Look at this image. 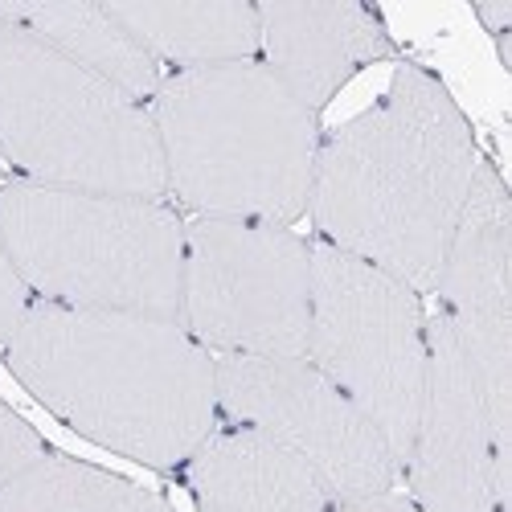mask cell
I'll list each match as a JSON object with an SVG mask.
<instances>
[{
  "instance_id": "17",
  "label": "cell",
  "mask_w": 512,
  "mask_h": 512,
  "mask_svg": "<svg viewBox=\"0 0 512 512\" xmlns=\"http://www.w3.org/2000/svg\"><path fill=\"white\" fill-rule=\"evenodd\" d=\"M29 308H33V291L25 287V279L13 267L5 242H0V349H9V340L25 324Z\"/></svg>"
},
{
  "instance_id": "15",
  "label": "cell",
  "mask_w": 512,
  "mask_h": 512,
  "mask_svg": "<svg viewBox=\"0 0 512 512\" xmlns=\"http://www.w3.org/2000/svg\"><path fill=\"white\" fill-rule=\"evenodd\" d=\"M0 512H173L156 492L70 455H41L0 488Z\"/></svg>"
},
{
  "instance_id": "10",
  "label": "cell",
  "mask_w": 512,
  "mask_h": 512,
  "mask_svg": "<svg viewBox=\"0 0 512 512\" xmlns=\"http://www.w3.org/2000/svg\"><path fill=\"white\" fill-rule=\"evenodd\" d=\"M402 467L422 512H508L512 504V447L496 439L443 312L426 320V386Z\"/></svg>"
},
{
  "instance_id": "13",
  "label": "cell",
  "mask_w": 512,
  "mask_h": 512,
  "mask_svg": "<svg viewBox=\"0 0 512 512\" xmlns=\"http://www.w3.org/2000/svg\"><path fill=\"white\" fill-rule=\"evenodd\" d=\"M0 21L33 33L62 58L95 70L140 103H152L164 82V66L115 21L111 5H87V0H29V5L13 0L9 5L5 0Z\"/></svg>"
},
{
  "instance_id": "5",
  "label": "cell",
  "mask_w": 512,
  "mask_h": 512,
  "mask_svg": "<svg viewBox=\"0 0 512 512\" xmlns=\"http://www.w3.org/2000/svg\"><path fill=\"white\" fill-rule=\"evenodd\" d=\"M0 160L21 181L164 201L148 103L0 21Z\"/></svg>"
},
{
  "instance_id": "3",
  "label": "cell",
  "mask_w": 512,
  "mask_h": 512,
  "mask_svg": "<svg viewBox=\"0 0 512 512\" xmlns=\"http://www.w3.org/2000/svg\"><path fill=\"white\" fill-rule=\"evenodd\" d=\"M148 111L168 193L197 218L291 226L308 213L320 127L259 58L164 74Z\"/></svg>"
},
{
  "instance_id": "1",
  "label": "cell",
  "mask_w": 512,
  "mask_h": 512,
  "mask_svg": "<svg viewBox=\"0 0 512 512\" xmlns=\"http://www.w3.org/2000/svg\"><path fill=\"white\" fill-rule=\"evenodd\" d=\"M476 164L472 123L447 87L398 66L386 95L320 140L312 222L328 246L426 295L439 287Z\"/></svg>"
},
{
  "instance_id": "18",
  "label": "cell",
  "mask_w": 512,
  "mask_h": 512,
  "mask_svg": "<svg viewBox=\"0 0 512 512\" xmlns=\"http://www.w3.org/2000/svg\"><path fill=\"white\" fill-rule=\"evenodd\" d=\"M336 512H422V508L406 496L386 492V496H369V500H353V504H336Z\"/></svg>"
},
{
  "instance_id": "16",
  "label": "cell",
  "mask_w": 512,
  "mask_h": 512,
  "mask_svg": "<svg viewBox=\"0 0 512 512\" xmlns=\"http://www.w3.org/2000/svg\"><path fill=\"white\" fill-rule=\"evenodd\" d=\"M41 455H46V443L37 439V431L21 414H13L5 402H0V488L9 480H17Z\"/></svg>"
},
{
  "instance_id": "12",
  "label": "cell",
  "mask_w": 512,
  "mask_h": 512,
  "mask_svg": "<svg viewBox=\"0 0 512 512\" xmlns=\"http://www.w3.org/2000/svg\"><path fill=\"white\" fill-rule=\"evenodd\" d=\"M189 488L201 512H336L332 492L250 426H218L189 459Z\"/></svg>"
},
{
  "instance_id": "2",
  "label": "cell",
  "mask_w": 512,
  "mask_h": 512,
  "mask_svg": "<svg viewBox=\"0 0 512 512\" xmlns=\"http://www.w3.org/2000/svg\"><path fill=\"white\" fill-rule=\"evenodd\" d=\"M5 353L41 406L136 463L181 467L218 431L213 353L181 320L33 300Z\"/></svg>"
},
{
  "instance_id": "7",
  "label": "cell",
  "mask_w": 512,
  "mask_h": 512,
  "mask_svg": "<svg viewBox=\"0 0 512 512\" xmlns=\"http://www.w3.org/2000/svg\"><path fill=\"white\" fill-rule=\"evenodd\" d=\"M312 246L271 222L193 218L185 226L181 324L213 357H304Z\"/></svg>"
},
{
  "instance_id": "9",
  "label": "cell",
  "mask_w": 512,
  "mask_h": 512,
  "mask_svg": "<svg viewBox=\"0 0 512 512\" xmlns=\"http://www.w3.org/2000/svg\"><path fill=\"white\" fill-rule=\"evenodd\" d=\"M435 291L492 431L512 447V201L488 160L476 164Z\"/></svg>"
},
{
  "instance_id": "8",
  "label": "cell",
  "mask_w": 512,
  "mask_h": 512,
  "mask_svg": "<svg viewBox=\"0 0 512 512\" xmlns=\"http://www.w3.org/2000/svg\"><path fill=\"white\" fill-rule=\"evenodd\" d=\"M213 373L218 414L304 459L336 504L394 492L390 443L308 357H213Z\"/></svg>"
},
{
  "instance_id": "19",
  "label": "cell",
  "mask_w": 512,
  "mask_h": 512,
  "mask_svg": "<svg viewBox=\"0 0 512 512\" xmlns=\"http://www.w3.org/2000/svg\"><path fill=\"white\" fill-rule=\"evenodd\" d=\"M476 17L492 29V37H508V25H512V0H500V5H476Z\"/></svg>"
},
{
  "instance_id": "14",
  "label": "cell",
  "mask_w": 512,
  "mask_h": 512,
  "mask_svg": "<svg viewBox=\"0 0 512 512\" xmlns=\"http://www.w3.org/2000/svg\"><path fill=\"white\" fill-rule=\"evenodd\" d=\"M115 21L164 66L201 70L246 62L259 54V5L209 0V5H111Z\"/></svg>"
},
{
  "instance_id": "11",
  "label": "cell",
  "mask_w": 512,
  "mask_h": 512,
  "mask_svg": "<svg viewBox=\"0 0 512 512\" xmlns=\"http://www.w3.org/2000/svg\"><path fill=\"white\" fill-rule=\"evenodd\" d=\"M259 62L320 115L345 82L390 58V33L357 0H308V5H259Z\"/></svg>"
},
{
  "instance_id": "4",
  "label": "cell",
  "mask_w": 512,
  "mask_h": 512,
  "mask_svg": "<svg viewBox=\"0 0 512 512\" xmlns=\"http://www.w3.org/2000/svg\"><path fill=\"white\" fill-rule=\"evenodd\" d=\"M0 242L41 304L181 320L185 222L164 201L13 181Z\"/></svg>"
},
{
  "instance_id": "6",
  "label": "cell",
  "mask_w": 512,
  "mask_h": 512,
  "mask_svg": "<svg viewBox=\"0 0 512 512\" xmlns=\"http://www.w3.org/2000/svg\"><path fill=\"white\" fill-rule=\"evenodd\" d=\"M304 357L377 426L402 467L426 386V312L418 291L316 242Z\"/></svg>"
}]
</instances>
